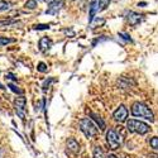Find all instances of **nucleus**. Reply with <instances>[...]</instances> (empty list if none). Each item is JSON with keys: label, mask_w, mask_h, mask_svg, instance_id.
Segmentation results:
<instances>
[{"label": "nucleus", "mask_w": 158, "mask_h": 158, "mask_svg": "<svg viewBox=\"0 0 158 158\" xmlns=\"http://www.w3.org/2000/svg\"><path fill=\"white\" fill-rule=\"evenodd\" d=\"M25 102H27V100H25L24 96H19L14 100V108H15V111L18 114V116L22 120L25 119Z\"/></svg>", "instance_id": "39448f33"}, {"label": "nucleus", "mask_w": 158, "mask_h": 158, "mask_svg": "<svg viewBox=\"0 0 158 158\" xmlns=\"http://www.w3.org/2000/svg\"><path fill=\"white\" fill-rule=\"evenodd\" d=\"M52 44H53L52 39H49L48 37H42L41 39H39L38 47H39V51H41V52H47L52 47Z\"/></svg>", "instance_id": "1a4fd4ad"}, {"label": "nucleus", "mask_w": 158, "mask_h": 158, "mask_svg": "<svg viewBox=\"0 0 158 158\" xmlns=\"http://www.w3.org/2000/svg\"><path fill=\"white\" fill-rule=\"evenodd\" d=\"M106 143H108V146L110 147V149H113V151L118 149L120 147V144H122L120 134H118L116 130H114V129H109L108 133H106Z\"/></svg>", "instance_id": "20e7f679"}, {"label": "nucleus", "mask_w": 158, "mask_h": 158, "mask_svg": "<svg viewBox=\"0 0 158 158\" xmlns=\"http://www.w3.org/2000/svg\"><path fill=\"white\" fill-rule=\"evenodd\" d=\"M35 6H37V0H28L25 3V8L27 9H35Z\"/></svg>", "instance_id": "4be33fe9"}, {"label": "nucleus", "mask_w": 158, "mask_h": 158, "mask_svg": "<svg viewBox=\"0 0 158 158\" xmlns=\"http://www.w3.org/2000/svg\"><path fill=\"white\" fill-rule=\"evenodd\" d=\"M146 5H147V3H146V2H142V3H139V4H138V6H146Z\"/></svg>", "instance_id": "393cba45"}, {"label": "nucleus", "mask_w": 158, "mask_h": 158, "mask_svg": "<svg viewBox=\"0 0 158 158\" xmlns=\"http://www.w3.org/2000/svg\"><path fill=\"white\" fill-rule=\"evenodd\" d=\"M18 20H13V19H5V20H0V27H8V25L15 24Z\"/></svg>", "instance_id": "a211bd4d"}, {"label": "nucleus", "mask_w": 158, "mask_h": 158, "mask_svg": "<svg viewBox=\"0 0 158 158\" xmlns=\"http://www.w3.org/2000/svg\"><path fill=\"white\" fill-rule=\"evenodd\" d=\"M119 37H122L123 39H125L127 42H133V41H131V38H130V35L127 34V33H119Z\"/></svg>", "instance_id": "5701e85b"}, {"label": "nucleus", "mask_w": 158, "mask_h": 158, "mask_svg": "<svg viewBox=\"0 0 158 158\" xmlns=\"http://www.w3.org/2000/svg\"><path fill=\"white\" fill-rule=\"evenodd\" d=\"M0 156H2V151H0Z\"/></svg>", "instance_id": "cd10ccee"}, {"label": "nucleus", "mask_w": 158, "mask_h": 158, "mask_svg": "<svg viewBox=\"0 0 158 158\" xmlns=\"http://www.w3.org/2000/svg\"><path fill=\"white\" fill-rule=\"evenodd\" d=\"M39 2H43V0H39Z\"/></svg>", "instance_id": "c85d7f7f"}, {"label": "nucleus", "mask_w": 158, "mask_h": 158, "mask_svg": "<svg viewBox=\"0 0 158 158\" xmlns=\"http://www.w3.org/2000/svg\"><path fill=\"white\" fill-rule=\"evenodd\" d=\"M131 114L137 118H143V119H147L149 122L154 120V115L152 110L143 102H134L131 105Z\"/></svg>", "instance_id": "f257e3e1"}, {"label": "nucleus", "mask_w": 158, "mask_h": 158, "mask_svg": "<svg viewBox=\"0 0 158 158\" xmlns=\"http://www.w3.org/2000/svg\"><path fill=\"white\" fill-rule=\"evenodd\" d=\"M127 20H128V23L130 25H133L134 27V25H137V24H139L142 22V15L138 14V13H135V11H128Z\"/></svg>", "instance_id": "6e6552de"}, {"label": "nucleus", "mask_w": 158, "mask_h": 158, "mask_svg": "<svg viewBox=\"0 0 158 158\" xmlns=\"http://www.w3.org/2000/svg\"><path fill=\"white\" fill-rule=\"evenodd\" d=\"M106 158H116V156H114V154H109Z\"/></svg>", "instance_id": "a878e982"}, {"label": "nucleus", "mask_w": 158, "mask_h": 158, "mask_svg": "<svg viewBox=\"0 0 158 158\" xmlns=\"http://www.w3.org/2000/svg\"><path fill=\"white\" fill-rule=\"evenodd\" d=\"M37 70H38L39 72H47V71H48V67H47V64H46L44 62H39V63L37 64Z\"/></svg>", "instance_id": "aec40b11"}, {"label": "nucleus", "mask_w": 158, "mask_h": 158, "mask_svg": "<svg viewBox=\"0 0 158 158\" xmlns=\"http://www.w3.org/2000/svg\"><path fill=\"white\" fill-rule=\"evenodd\" d=\"M6 78H9V80H13V81H17V77L13 75V73H8L6 75Z\"/></svg>", "instance_id": "b1692460"}, {"label": "nucleus", "mask_w": 158, "mask_h": 158, "mask_svg": "<svg viewBox=\"0 0 158 158\" xmlns=\"http://www.w3.org/2000/svg\"><path fill=\"white\" fill-rule=\"evenodd\" d=\"M93 158H105L104 152H102V149L100 147H95V149H94V157Z\"/></svg>", "instance_id": "2eb2a0df"}, {"label": "nucleus", "mask_w": 158, "mask_h": 158, "mask_svg": "<svg viewBox=\"0 0 158 158\" xmlns=\"http://www.w3.org/2000/svg\"><path fill=\"white\" fill-rule=\"evenodd\" d=\"M8 87L13 91V93H15V94H19V95H22V94H23V90H22V89H19L18 86H15L14 84H8Z\"/></svg>", "instance_id": "dca6fc26"}, {"label": "nucleus", "mask_w": 158, "mask_h": 158, "mask_svg": "<svg viewBox=\"0 0 158 158\" xmlns=\"http://www.w3.org/2000/svg\"><path fill=\"white\" fill-rule=\"evenodd\" d=\"M11 4L8 3V2H4V0H0V11H4V10H8L10 9Z\"/></svg>", "instance_id": "6ab92c4d"}, {"label": "nucleus", "mask_w": 158, "mask_h": 158, "mask_svg": "<svg viewBox=\"0 0 158 158\" xmlns=\"http://www.w3.org/2000/svg\"><path fill=\"white\" fill-rule=\"evenodd\" d=\"M157 158H158V157H157Z\"/></svg>", "instance_id": "c756f323"}, {"label": "nucleus", "mask_w": 158, "mask_h": 158, "mask_svg": "<svg viewBox=\"0 0 158 158\" xmlns=\"http://www.w3.org/2000/svg\"><path fill=\"white\" fill-rule=\"evenodd\" d=\"M149 144H151V147L156 151H158V137H153L151 140H149Z\"/></svg>", "instance_id": "412c9836"}, {"label": "nucleus", "mask_w": 158, "mask_h": 158, "mask_svg": "<svg viewBox=\"0 0 158 158\" xmlns=\"http://www.w3.org/2000/svg\"><path fill=\"white\" fill-rule=\"evenodd\" d=\"M127 129L131 133H137V134H147L148 131L151 130L149 125L143 123V122H139V120H135V119H130V120H127Z\"/></svg>", "instance_id": "f03ea898"}, {"label": "nucleus", "mask_w": 158, "mask_h": 158, "mask_svg": "<svg viewBox=\"0 0 158 158\" xmlns=\"http://www.w3.org/2000/svg\"><path fill=\"white\" fill-rule=\"evenodd\" d=\"M110 2H111V0H99V2H98V11L105 10V9L109 6Z\"/></svg>", "instance_id": "ddd939ff"}, {"label": "nucleus", "mask_w": 158, "mask_h": 158, "mask_svg": "<svg viewBox=\"0 0 158 158\" xmlns=\"http://www.w3.org/2000/svg\"><path fill=\"white\" fill-rule=\"evenodd\" d=\"M113 118H114V120L118 122V123H124V122H127V118H128V109L124 106V105H120V106L114 111Z\"/></svg>", "instance_id": "0eeeda50"}, {"label": "nucleus", "mask_w": 158, "mask_h": 158, "mask_svg": "<svg viewBox=\"0 0 158 158\" xmlns=\"http://www.w3.org/2000/svg\"><path fill=\"white\" fill-rule=\"evenodd\" d=\"M98 11V2H93L90 4V13H89V23H93L95 19V14Z\"/></svg>", "instance_id": "9b49d317"}, {"label": "nucleus", "mask_w": 158, "mask_h": 158, "mask_svg": "<svg viewBox=\"0 0 158 158\" xmlns=\"http://www.w3.org/2000/svg\"><path fill=\"white\" fill-rule=\"evenodd\" d=\"M17 39L14 38H5V37H0V46H6L9 43H15Z\"/></svg>", "instance_id": "4468645a"}, {"label": "nucleus", "mask_w": 158, "mask_h": 158, "mask_svg": "<svg viewBox=\"0 0 158 158\" xmlns=\"http://www.w3.org/2000/svg\"><path fill=\"white\" fill-rule=\"evenodd\" d=\"M49 28H51L49 24H35L33 27L34 31H46V29H49Z\"/></svg>", "instance_id": "f3484780"}, {"label": "nucleus", "mask_w": 158, "mask_h": 158, "mask_svg": "<svg viewBox=\"0 0 158 158\" xmlns=\"http://www.w3.org/2000/svg\"><path fill=\"white\" fill-rule=\"evenodd\" d=\"M0 89H5V87H4V86H3L2 84H0Z\"/></svg>", "instance_id": "bb28decb"}, {"label": "nucleus", "mask_w": 158, "mask_h": 158, "mask_svg": "<svg viewBox=\"0 0 158 158\" xmlns=\"http://www.w3.org/2000/svg\"><path fill=\"white\" fill-rule=\"evenodd\" d=\"M91 118L96 122V124L99 125V128L102 130V129H105V123H104V120L101 119V118L98 115V114H95V113H91Z\"/></svg>", "instance_id": "f8f14e48"}, {"label": "nucleus", "mask_w": 158, "mask_h": 158, "mask_svg": "<svg viewBox=\"0 0 158 158\" xmlns=\"http://www.w3.org/2000/svg\"><path fill=\"white\" fill-rule=\"evenodd\" d=\"M63 5H64V0H51L49 4H48V8L46 10V14L56 15L57 13L62 9Z\"/></svg>", "instance_id": "423d86ee"}, {"label": "nucleus", "mask_w": 158, "mask_h": 158, "mask_svg": "<svg viewBox=\"0 0 158 158\" xmlns=\"http://www.w3.org/2000/svg\"><path fill=\"white\" fill-rule=\"evenodd\" d=\"M67 151L71 152L72 154H77L78 152H80V144H78V142L73 138H70L67 140Z\"/></svg>", "instance_id": "9d476101"}, {"label": "nucleus", "mask_w": 158, "mask_h": 158, "mask_svg": "<svg viewBox=\"0 0 158 158\" xmlns=\"http://www.w3.org/2000/svg\"><path fill=\"white\" fill-rule=\"evenodd\" d=\"M80 129L85 134L86 138H93L98 134V128L96 125L93 123V120L89 119V118H84L80 120Z\"/></svg>", "instance_id": "7ed1b4c3"}]
</instances>
